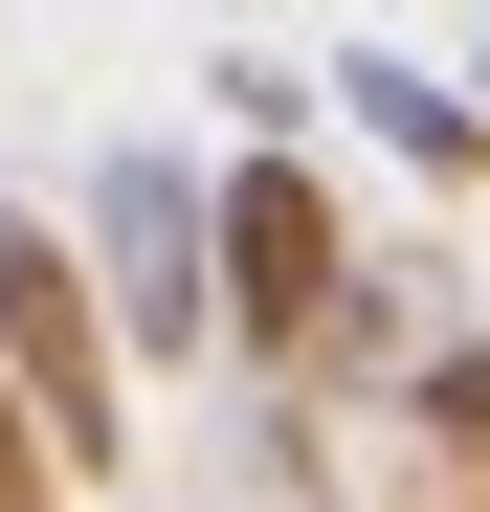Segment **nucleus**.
<instances>
[{
    "label": "nucleus",
    "mask_w": 490,
    "mask_h": 512,
    "mask_svg": "<svg viewBox=\"0 0 490 512\" xmlns=\"http://www.w3.org/2000/svg\"><path fill=\"white\" fill-rule=\"evenodd\" d=\"M90 312H112V357H201V334H223L201 179H179V156H112V179H90Z\"/></svg>",
    "instance_id": "nucleus-3"
},
{
    "label": "nucleus",
    "mask_w": 490,
    "mask_h": 512,
    "mask_svg": "<svg viewBox=\"0 0 490 512\" xmlns=\"http://www.w3.org/2000/svg\"><path fill=\"white\" fill-rule=\"evenodd\" d=\"M0 401L45 423V468L90 490L134 423H112V312H90V245H67L45 201H0Z\"/></svg>",
    "instance_id": "nucleus-2"
},
{
    "label": "nucleus",
    "mask_w": 490,
    "mask_h": 512,
    "mask_svg": "<svg viewBox=\"0 0 490 512\" xmlns=\"http://www.w3.org/2000/svg\"><path fill=\"white\" fill-rule=\"evenodd\" d=\"M335 112H357L379 156H424V179H490V112H468V90H424L401 45H335Z\"/></svg>",
    "instance_id": "nucleus-4"
},
{
    "label": "nucleus",
    "mask_w": 490,
    "mask_h": 512,
    "mask_svg": "<svg viewBox=\"0 0 490 512\" xmlns=\"http://www.w3.org/2000/svg\"><path fill=\"white\" fill-rule=\"evenodd\" d=\"M424 446H446V468H490V334H446V357H424Z\"/></svg>",
    "instance_id": "nucleus-5"
},
{
    "label": "nucleus",
    "mask_w": 490,
    "mask_h": 512,
    "mask_svg": "<svg viewBox=\"0 0 490 512\" xmlns=\"http://www.w3.org/2000/svg\"><path fill=\"white\" fill-rule=\"evenodd\" d=\"M0 512H67V468H45V423L0 401Z\"/></svg>",
    "instance_id": "nucleus-6"
},
{
    "label": "nucleus",
    "mask_w": 490,
    "mask_h": 512,
    "mask_svg": "<svg viewBox=\"0 0 490 512\" xmlns=\"http://www.w3.org/2000/svg\"><path fill=\"white\" fill-rule=\"evenodd\" d=\"M201 290H223V334H245L268 379L379 357V268L335 245V179H312V156H245V179H201Z\"/></svg>",
    "instance_id": "nucleus-1"
}]
</instances>
